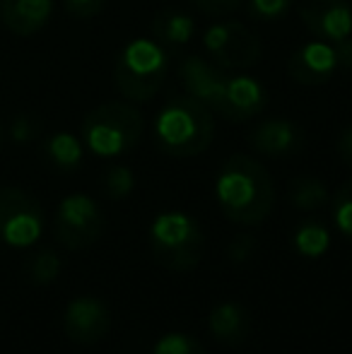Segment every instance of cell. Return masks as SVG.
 I'll return each instance as SVG.
<instances>
[{"label":"cell","mask_w":352,"mask_h":354,"mask_svg":"<svg viewBox=\"0 0 352 354\" xmlns=\"http://www.w3.org/2000/svg\"><path fill=\"white\" fill-rule=\"evenodd\" d=\"M340 68H352V39L331 44L314 39L299 46L287 61V75L297 84H326Z\"/></svg>","instance_id":"7"},{"label":"cell","mask_w":352,"mask_h":354,"mask_svg":"<svg viewBox=\"0 0 352 354\" xmlns=\"http://www.w3.org/2000/svg\"><path fill=\"white\" fill-rule=\"evenodd\" d=\"M256 248V241L251 236H237L234 241H232L230 246V258L234 263H244L251 258V253H254Z\"/></svg>","instance_id":"29"},{"label":"cell","mask_w":352,"mask_h":354,"mask_svg":"<svg viewBox=\"0 0 352 354\" xmlns=\"http://www.w3.org/2000/svg\"><path fill=\"white\" fill-rule=\"evenodd\" d=\"M145 133L142 113L133 102H106L89 111L82 121L85 147L97 157L111 159L131 152Z\"/></svg>","instance_id":"4"},{"label":"cell","mask_w":352,"mask_h":354,"mask_svg":"<svg viewBox=\"0 0 352 354\" xmlns=\"http://www.w3.org/2000/svg\"><path fill=\"white\" fill-rule=\"evenodd\" d=\"M44 152L58 169H75L82 162V142L73 133H53L44 145Z\"/></svg>","instance_id":"19"},{"label":"cell","mask_w":352,"mask_h":354,"mask_svg":"<svg viewBox=\"0 0 352 354\" xmlns=\"http://www.w3.org/2000/svg\"><path fill=\"white\" fill-rule=\"evenodd\" d=\"M102 183H104V191H106L109 198L121 201V198L131 196L133 186H136V176H133V171L128 167L116 164V167H109L106 171H104Z\"/></svg>","instance_id":"21"},{"label":"cell","mask_w":352,"mask_h":354,"mask_svg":"<svg viewBox=\"0 0 352 354\" xmlns=\"http://www.w3.org/2000/svg\"><path fill=\"white\" fill-rule=\"evenodd\" d=\"M169 56L155 39H131L121 48L113 66V82L123 99L133 104H145L157 97L165 87Z\"/></svg>","instance_id":"3"},{"label":"cell","mask_w":352,"mask_h":354,"mask_svg":"<svg viewBox=\"0 0 352 354\" xmlns=\"http://www.w3.org/2000/svg\"><path fill=\"white\" fill-rule=\"evenodd\" d=\"M227 77H230V73L225 68L203 56H186L178 66V80H181L186 94L205 104L210 111H217V106H220Z\"/></svg>","instance_id":"11"},{"label":"cell","mask_w":352,"mask_h":354,"mask_svg":"<svg viewBox=\"0 0 352 354\" xmlns=\"http://www.w3.org/2000/svg\"><path fill=\"white\" fill-rule=\"evenodd\" d=\"M220 210L230 222L256 227L263 224L275 205V186L268 169L249 154H232L215 181Z\"/></svg>","instance_id":"1"},{"label":"cell","mask_w":352,"mask_h":354,"mask_svg":"<svg viewBox=\"0 0 352 354\" xmlns=\"http://www.w3.org/2000/svg\"><path fill=\"white\" fill-rule=\"evenodd\" d=\"M152 354H207L205 347L191 335H183V333H169L155 345Z\"/></svg>","instance_id":"23"},{"label":"cell","mask_w":352,"mask_h":354,"mask_svg":"<svg viewBox=\"0 0 352 354\" xmlns=\"http://www.w3.org/2000/svg\"><path fill=\"white\" fill-rule=\"evenodd\" d=\"M152 253L172 272H188L201 263L205 236L198 222L186 212H162L150 229Z\"/></svg>","instance_id":"5"},{"label":"cell","mask_w":352,"mask_h":354,"mask_svg":"<svg viewBox=\"0 0 352 354\" xmlns=\"http://www.w3.org/2000/svg\"><path fill=\"white\" fill-rule=\"evenodd\" d=\"M292 5L295 0H249L251 15L261 22H277L290 12Z\"/></svg>","instance_id":"25"},{"label":"cell","mask_w":352,"mask_h":354,"mask_svg":"<svg viewBox=\"0 0 352 354\" xmlns=\"http://www.w3.org/2000/svg\"><path fill=\"white\" fill-rule=\"evenodd\" d=\"M61 275V258L53 251H41L29 263V277L37 284H51Z\"/></svg>","instance_id":"22"},{"label":"cell","mask_w":352,"mask_h":354,"mask_svg":"<svg viewBox=\"0 0 352 354\" xmlns=\"http://www.w3.org/2000/svg\"><path fill=\"white\" fill-rule=\"evenodd\" d=\"M207 326H210L212 337L225 347L244 345L251 335V316L246 313L244 306L234 301L220 304V306L212 308Z\"/></svg>","instance_id":"16"},{"label":"cell","mask_w":352,"mask_h":354,"mask_svg":"<svg viewBox=\"0 0 352 354\" xmlns=\"http://www.w3.org/2000/svg\"><path fill=\"white\" fill-rule=\"evenodd\" d=\"M39 136V123L34 116H27V113H19L10 121V138L15 142L24 145V142H32L34 138Z\"/></svg>","instance_id":"26"},{"label":"cell","mask_w":352,"mask_h":354,"mask_svg":"<svg viewBox=\"0 0 352 354\" xmlns=\"http://www.w3.org/2000/svg\"><path fill=\"white\" fill-rule=\"evenodd\" d=\"M249 145L261 157H287L302 145V131L290 118H266L249 133Z\"/></svg>","instance_id":"14"},{"label":"cell","mask_w":352,"mask_h":354,"mask_svg":"<svg viewBox=\"0 0 352 354\" xmlns=\"http://www.w3.org/2000/svg\"><path fill=\"white\" fill-rule=\"evenodd\" d=\"M104 234V214L89 196L73 193L63 198L56 214V239L71 251L89 248Z\"/></svg>","instance_id":"9"},{"label":"cell","mask_w":352,"mask_h":354,"mask_svg":"<svg viewBox=\"0 0 352 354\" xmlns=\"http://www.w3.org/2000/svg\"><path fill=\"white\" fill-rule=\"evenodd\" d=\"M53 15V0H0V19L17 37L41 32Z\"/></svg>","instance_id":"15"},{"label":"cell","mask_w":352,"mask_h":354,"mask_svg":"<svg viewBox=\"0 0 352 354\" xmlns=\"http://www.w3.org/2000/svg\"><path fill=\"white\" fill-rule=\"evenodd\" d=\"M201 12L205 15H230L241 5V0H191Z\"/></svg>","instance_id":"28"},{"label":"cell","mask_w":352,"mask_h":354,"mask_svg":"<svg viewBox=\"0 0 352 354\" xmlns=\"http://www.w3.org/2000/svg\"><path fill=\"white\" fill-rule=\"evenodd\" d=\"M328 232L319 222H304L295 234V246L304 256H321L328 248Z\"/></svg>","instance_id":"20"},{"label":"cell","mask_w":352,"mask_h":354,"mask_svg":"<svg viewBox=\"0 0 352 354\" xmlns=\"http://www.w3.org/2000/svg\"><path fill=\"white\" fill-rule=\"evenodd\" d=\"M299 19L316 39L340 44L352 39L350 0H299Z\"/></svg>","instance_id":"10"},{"label":"cell","mask_w":352,"mask_h":354,"mask_svg":"<svg viewBox=\"0 0 352 354\" xmlns=\"http://www.w3.org/2000/svg\"><path fill=\"white\" fill-rule=\"evenodd\" d=\"M333 222L340 229V234H345L352 239V181L338 188L333 198Z\"/></svg>","instance_id":"24"},{"label":"cell","mask_w":352,"mask_h":354,"mask_svg":"<svg viewBox=\"0 0 352 354\" xmlns=\"http://www.w3.org/2000/svg\"><path fill=\"white\" fill-rule=\"evenodd\" d=\"M0 142H3V128H0Z\"/></svg>","instance_id":"31"},{"label":"cell","mask_w":352,"mask_h":354,"mask_svg":"<svg viewBox=\"0 0 352 354\" xmlns=\"http://www.w3.org/2000/svg\"><path fill=\"white\" fill-rule=\"evenodd\" d=\"M66 335L77 345H94L111 328V316L104 301L94 297H77L68 304L63 316Z\"/></svg>","instance_id":"12"},{"label":"cell","mask_w":352,"mask_h":354,"mask_svg":"<svg viewBox=\"0 0 352 354\" xmlns=\"http://www.w3.org/2000/svg\"><path fill=\"white\" fill-rule=\"evenodd\" d=\"M338 154H340V159H343L345 164H350V167H352V126H348L343 133H340Z\"/></svg>","instance_id":"30"},{"label":"cell","mask_w":352,"mask_h":354,"mask_svg":"<svg viewBox=\"0 0 352 354\" xmlns=\"http://www.w3.org/2000/svg\"><path fill=\"white\" fill-rule=\"evenodd\" d=\"M152 37L162 46H186L196 37V19L174 8L160 10L152 19Z\"/></svg>","instance_id":"17"},{"label":"cell","mask_w":352,"mask_h":354,"mask_svg":"<svg viewBox=\"0 0 352 354\" xmlns=\"http://www.w3.org/2000/svg\"><path fill=\"white\" fill-rule=\"evenodd\" d=\"M44 212L32 193L17 186L0 188V239L10 246H32L41 236Z\"/></svg>","instance_id":"8"},{"label":"cell","mask_w":352,"mask_h":354,"mask_svg":"<svg viewBox=\"0 0 352 354\" xmlns=\"http://www.w3.org/2000/svg\"><path fill=\"white\" fill-rule=\"evenodd\" d=\"M203 46L212 63L225 71H246L261 61V41L241 22L210 24L203 34Z\"/></svg>","instance_id":"6"},{"label":"cell","mask_w":352,"mask_h":354,"mask_svg":"<svg viewBox=\"0 0 352 354\" xmlns=\"http://www.w3.org/2000/svg\"><path fill=\"white\" fill-rule=\"evenodd\" d=\"M63 5L75 19H89L104 10V0H63Z\"/></svg>","instance_id":"27"},{"label":"cell","mask_w":352,"mask_h":354,"mask_svg":"<svg viewBox=\"0 0 352 354\" xmlns=\"http://www.w3.org/2000/svg\"><path fill=\"white\" fill-rule=\"evenodd\" d=\"M287 198H290L292 207H297L302 212H311L328 203V188L316 176H297L290 181Z\"/></svg>","instance_id":"18"},{"label":"cell","mask_w":352,"mask_h":354,"mask_svg":"<svg viewBox=\"0 0 352 354\" xmlns=\"http://www.w3.org/2000/svg\"><path fill=\"white\" fill-rule=\"evenodd\" d=\"M212 138H215L212 111L188 94L169 99L155 118V142L169 157H196L210 147Z\"/></svg>","instance_id":"2"},{"label":"cell","mask_w":352,"mask_h":354,"mask_svg":"<svg viewBox=\"0 0 352 354\" xmlns=\"http://www.w3.org/2000/svg\"><path fill=\"white\" fill-rule=\"evenodd\" d=\"M266 109V89L251 75H230L215 113L230 123H246Z\"/></svg>","instance_id":"13"}]
</instances>
